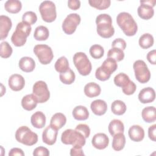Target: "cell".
<instances>
[{
    "instance_id": "3957f363",
    "label": "cell",
    "mask_w": 156,
    "mask_h": 156,
    "mask_svg": "<svg viewBox=\"0 0 156 156\" xmlns=\"http://www.w3.org/2000/svg\"><path fill=\"white\" fill-rule=\"evenodd\" d=\"M32 27L30 25L24 23L20 22L16 25L15 30L11 37L12 43L16 47H20L24 45L27 41V38L29 36Z\"/></svg>"
},
{
    "instance_id": "c3c4849f",
    "label": "cell",
    "mask_w": 156,
    "mask_h": 156,
    "mask_svg": "<svg viewBox=\"0 0 156 156\" xmlns=\"http://www.w3.org/2000/svg\"><path fill=\"white\" fill-rule=\"evenodd\" d=\"M68 6L69 9L76 10L80 7V1L79 0H69L68 1Z\"/></svg>"
},
{
    "instance_id": "7a4b0ae2",
    "label": "cell",
    "mask_w": 156,
    "mask_h": 156,
    "mask_svg": "<svg viewBox=\"0 0 156 156\" xmlns=\"http://www.w3.org/2000/svg\"><path fill=\"white\" fill-rule=\"evenodd\" d=\"M96 24L98 34L101 37L108 38L114 35L115 29L112 26V19L109 15H99L96 17Z\"/></svg>"
},
{
    "instance_id": "52a82bcc",
    "label": "cell",
    "mask_w": 156,
    "mask_h": 156,
    "mask_svg": "<svg viewBox=\"0 0 156 156\" xmlns=\"http://www.w3.org/2000/svg\"><path fill=\"white\" fill-rule=\"evenodd\" d=\"M39 11L42 20L46 23H51L57 18L55 4L51 1H44L39 6Z\"/></svg>"
},
{
    "instance_id": "e0dca14e",
    "label": "cell",
    "mask_w": 156,
    "mask_h": 156,
    "mask_svg": "<svg viewBox=\"0 0 156 156\" xmlns=\"http://www.w3.org/2000/svg\"><path fill=\"white\" fill-rule=\"evenodd\" d=\"M155 92L151 87L143 88L138 94V99L143 104L151 103L155 100Z\"/></svg>"
},
{
    "instance_id": "f907efd6",
    "label": "cell",
    "mask_w": 156,
    "mask_h": 156,
    "mask_svg": "<svg viewBox=\"0 0 156 156\" xmlns=\"http://www.w3.org/2000/svg\"><path fill=\"white\" fill-rule=\"evenodd\" d=\"M156 124L151 126L148 129V136L149 138L153 141H156Z\"/></svg>"
},
{
    "instance_id": "4316f807",
    "label": "cell",
    "mask_w": 156,
    "mask_h": 156,
    "mask_svg": "<svg viewBox=\"0 0 156 156\" xmlns=\"http://www.w3.org/2000/svg\"><path fill=\"white\" fill-rule=\"evenodd\" d=\"M143 119L147 123L153 122L156 120V110L153 106L144 108L141 112Z\"/></svg>"
},
{
    "instance_id": "44dd1931",
    "label": "cell",
    "mask_w": 156,
    "mask_h": 156,
    "mask_svg": "<svg viewBox=\"0 0 156 156\" xmlns=\"http://www.w3.org/2000/svg\"><path fill=\"white\" fill-rule=\"evenodd\" d=\"M30 122L34 127L41 129L44 127L46 124L45 115L42 112L37 111L31 116Z\"/></svg>"
},
{
    "instance_id": "5bb4252c",
    "label": "cell",
    "mask_w": 156,
    "mask_h": 156,
    "mask_svg": "<svg viewBox=\"0 0 156 156\" xmlns=\"http://www.w3.org/2000/svg\"><path fill=\"white\" fill-rule=\"evenodd\" d=\"M93 146L99 150L105 149L109 144V138L104 133H98L95 134L91 140Z\"/></svg>"
},
{
    "instance_id": "60d3db41",
    "label": "cell",
    "mask_w": 156,
    "mask_h": 156,
    "mask_svg": "<svg viewBox=\"0 0 156 156\" xmlns=\"http://www.w3.org/2000/svg\"><path fill=\"white\" fill-rule=\"evenodd\" d=\"M37 21V16L36 13L32 11L25 12L22 17V21L29 25L34 24Z\"/></svg>"
},
{
    "instance_id": "7402d4cb",
    "label": "cell",
    "mask_w": 156,
    "mask_h": 156,
    "mask_svg": "<svg viewBox=\"0 0 156 156\" xmlns=\"http://www.w3.org/2000/svg\"><path fill=\"white\" fill-rule=\"evenodd\" d=\"M19 67L24 72L30 73L34 71L35 67L34 60L29 57H23L19 61Z\"/></svg>"
},
{
    "instance_id": "f6af8a7d",
    "label": "cell",
    "mask_w": 156,
    "mask_h": 156,
    "mask_svg": "<svg viewBox=\"0 0 156 156\" xmlns=\"http://www.w3.org/2000/svg\"><path fill=\"white\" fill-rule=\"evenodd\" d=\"M112 47L118 48L123 51L126 48V43L122 38H116L115 40L113 41L112 43Z\"/></svg>"
},
{
    "instance_id": "2e32d148",
    "label": "cell",
    "mask_w": 156,
    "mask_h": 156,
    "mask_svg": "<svg viewBox=\"0 0 156 156\" xmlns=\"http://www.w3.org/2000/svg\"><path fill=\"white\" fill-rule=\"evenodd\" d=\"M12 26V23L9 17L5 15L0 16V40L7 38Z\"/></svg>"
},
{
    "instance_id": "74e56055",
    "label": "cell",
    "mask_w": 156,
    "mask_h": 156,
    "mask_svg": "<svg viewBox=\"0 0 156 156\" xmlns=\"http://www.w3.org/2000/svg\"><path fill=\"white\" fill-rule=\"evenodd\" d=\"M107 57L112 58L116 62H120L124 58V51L120 49L112 48L107 52Z\"/></svg>"
},
{
    "instance_id": "9a60e30c",
    "label": "cell",
    "mask_w": 156,
    "mask_h": 156,
    "mask_svg": "<svg viewBox=\"0 0 156 156\" xmlns=\"http://www.w3.org/2000/svg\"><path fill=\"white\" fill-rule=\"evenodd\" d=\"M8 83L11 90L18 91L21 90L24 88L25 85V80L21 75L14 74L10 76Z\"/></svg>"
},
{
    "instance_id": "f1b7e54d",
    "label": "cell",
    "mask_w": 156,
    "mask_h": 156,
    "mask_svg": "<svg viewBox=\"0 0 156 156\" xmlns=\"http://www.w3.org/2000/svg\"><path fill=\"white\" fill-rule=\"evenodd\" d=\"M4 8L10 13H17L21 10L22 4L18 0H8L4 4Z\"/></svg>"
},
{
    "instance_id": "ba28073f",
    "label": "cell",
    "mask_w": 156,
    "mask_h": 156,
    "mask_svg": "<svg viewBox=\"0 0 156 156\" xmlns=\"http://www.w3.org/2000/svg\"><path fill=\"white\" fill-rule=\"evenodd\" d=\"M136 79L141 83L147 82L151 78V72L146 63L141 60L135 61L133 65Z\"/></svg>"
},
{
    "instance_id": "277c9868",
    "label": "cell",
    "mask_w": 156,
    "mask_h": 156,
    "mask_svg": "<svg viewBox=\"0 0 156 156\" xmlns=\"http://www.w3.org/2000/svg\"><path fill=\"white\" fill-rule=\"evenodd\" d=\"M61 141L65 144L83 147L85 144L86 138L79 132L69 129L62 133Z\"/></svg>"
},
{
    "instance_id": "f546056e",
    "label": "cell",
    "mask_w": 156,
    "mask_h": 156,
    "mask_svg": "<svg viewBox=\"0 0 156 156\" xmlns=\"http://www.w3.org/2000/svg\"><path fill=\"white\" fill-rule=\"evenodd\" d=\"M101 68L106 73L111 75L118 68L117 62L112 58L108 57L104 61Z\"/></svg>"
},
{
    "instance_id": "8992f818",
    "label": "cell",
    "mask_w": 156,
    "mask_h": 156,
    "mask_svg": "<svg viewBox=\"0 0 156 156\" xmlns=\"http://www.w3.org/2000/svg\"><path fill=\"white\" fill-rule=\"evenodd\" d=\"M73 63L80 75L85 76L91 73V63L84 52H76L73 56Z\"/></svg>"
},
{
    "instance_id": "816d5d0a",
    "label": "cell",
    "mask_w": 156,
    "mask_h": 156,
    "mask_svg": "<svg viewBox=\"0 0 156 156\" xmlns=\"http://www.w3.org/2000/svg\"><path fill=\"white\" fill-rule=\"evenodd\" d=\"M9 156H14V155H20V156H24V153L21 149L18 147H14L10 149L9 152Z\"/></svg>"
},
{
    "instance_id": "681fc988",
    "label": "cell",
    "mask_w": 156,
    "mask_h": 156,
    "mask_svg": "<svg viewBox=\"0 0 156 156\" xmlns=\"http://www.w3.org/2000/svg\"><path fill=\"white\" fill-rule=\"evenodd\" d=\"M147 60L152 65L156 64V51L155 49L149 51L146 55Z\"/></svg>"
},
{
    "instance_id": "4fadbf2b",
    "label": "cell",
    "mask_w": 156,
    "mask_h": 156,
    "mask_svg": "<svg viewBox=\"0 0 156 156\" xmlns=\"http://www.w3.org/2000/svg\"><path fill=\"white\" fill-rule=\"evenodd\" d=\"M57 134L58 130L49 125L47 126L43 132L42 140L43 143L48 145H53L56 141Z\"/></svg>"
},
{
    "instance_id": "d6a6232c",
    "label": "cell",
    "mask_w": 156,
    "mask_h": 156,
    "mask_svg": "<svg viewBox=\"0 0 156 156\" xmlns=\"http://www.w3.org/2000/svg\"><path fill=\"white\" fill-rule=\"evenodd\" d=\"M127 107L125 103L121 100H116L112 103L111 110L116 115H122L126 111Z\"/></svg>"
},
{
    "instance_id": "f35d334b",
    "label": "cell",
    "mask_w": 156,
    "mask_h": 156,
    "mask_svg": "<svg viewBox=\"0 0 156 156\" xmlns=\"http://www.w3.org/2000/svg\"><path fill=\"white\" fill-rule=\"evenodd\" d=\"M90 55L95 59H99L103 57L104 49L103 47L99 44H93L90 48Z\"/></svg>"
},
{
    "instance_id": "1f68e13d",
    "label": "cell",
    "mask_w": 156,
    "mask_h": 156,
    "mask_svg": "<svg viewBox=\"0 0 156 156\" xmlns=\"http://www.w3.org/2000/svg\"><path fill=\"white\" fill-rule=\"evenodd\" d=\"M54 68L55 70L59 73L66 72L69 69V62L66 57L65 56L60 57L55 63Z\"/></svg>"
},
{
    "instance_id": "8d00e7d4",
    "label": "cell",
    "mask_w": 156,
    "mask_h": 156,
    "mask_svg": "<svg viewBox=\"0 0 156 156\" xmlns=\"http://www.w3.org/2000/svg\"><path fill=\"white\" fill-rule=\"evenodd\" d=\"M88 3L90 6L98 10H105L110 5V0H89Z\"/></svg>"
},
{
    "instance_id": "9c48e42d",
    "label": "cell",
    "mask_w": 156,
    "mask_h": 156,
    "mask_svg": "<svg viewBox=\"0 0 156 156\" xmlns=\"http://www.w3.org/2000/svg\"><path fill=\"white\" fill-rule=\"evenodd\" d=\"M34 52L43 65H48L53 59L54 54L51 48L46 44H37L34 46Z\"/></svg>"
},
{
    "instance_id": "d4e9b609",
    "label": "cell",
    "mask_w": 156,
    "mask_h": 156,
    "mask_svg": "<svg viewBox=\"0 0 156 156\" xmlns=\"http://www.w3.org/2000/svg\"><path fill=\"white\" fill-rule=\"evenodd\" d=\"M72 114L73 118L79 121L86 120L89 117V112L88 109L83 105H78L74 107Z\"/></svg>"
},
{
    "instance_id": "5b68a950",
    "label": "cell",
    "mask_w": 156,
    "mask_h": 156,
    "mask_svg": "<svg viewBox=\"0 0 156 156\" xmlns=\"http://www.w3.org/2000/svg\"><path fill=\"white\" fill-rule=\"evenodd\" d=\"M15 138L17 141L26 146H32L38 141V135L32 132L28 127H20L15 132Z\"/></svg>"
},
{
    "instance_id": "b9f144b4",
    "label": "cell",
    "mask_w": 156,
    "mask_h": 156,
    "mask_svg": "<svg viewBox=\"0 0 156 156\" xmlns=\"http://www.w3.org/2000/svg\"><path fill=\"white\" fill-rule=\"evenodd\" d=\"M75 130L81 133L85 138H87L89 137L90 135V129L89 126L85 124H78Z\"/></svg>"
},
{
    "instance_id": "d590c367",
    "label": "cell",
    "mask_w": 156,
    "mask_h": 156,
    "mask_svg": "<svg viewBox=\"0 0 156 156\" xmlns=\"http://www.w3.org/2000/svg\"><path fill=\"white\" fill-rule=\"evenodd\" d=\"M129 77L125 73H121L115 76L114 78V83L115 84L119 87L123 88L126 87L129 82H130Z\"/></svg>"
},
{
    "instance_id": "7c38bea8",
    "label": "cell",
    "mask_w": 156,
    "mask_h": 156,
    "mask_svg": "<svg viewBox=\"0 0 156 156\" xmlns=\"http://www.w3.org/2000/svg\"><path fill=\"white\" fill-rule=\"evenodd\" d=\"M155 0L141 1V5L138 7L137 12L138 16L143 20H149L154 15V10L153 7L155 5Z\"/></svg>"
},
{
    "instance_id": "ac0fdd59",
    "label": "cell",
    "mask_w": 156,
    "mask_h": 156,
    "mask_svg": "<svg viewBox=\"0 0 156 156\" xmlns=\"http://www.w3.org/2000/svg\"><path fill=\"white\" fill-rule=\"evenodd\" d=\"M130 139L135 142L142 141L144 137V130L143 128L139 125L132 126L128 131Z\"/></svg>"
},
{
    "instance_id": "ab89813d",
    "label": "cell",
    "mask_w": 156,
    "mask_h": 156,
    "mask_svg": "<svg viewBox=\"0 0 156 156\" xmlns=\"http://www.w3.org/2000/svg\"><path fill=\"white\" fill-rule=\"evenodd\" d=\"M0 50V55L2 58H7L10 57L13 52V49L11 46L7 41L1 42Z\"/></svg>"
},
{
    "instance_id": "8fae6325",
    "label": "cell",
    "mask_w": 156,
    "mask_h": 156,
    "mask_svg": "<svg viewBox=\"0 0 156 156\" xmlns=\"http://www.w3.org/2000/svg\"><path fill=\"white\" fill-rule=\"evenodd\" d=\"M81 21L80 16L77 13H70L63 20L62 29L68 35L73 34Z\"/></svg>"
},
{
    "instance_id": "ffe728a7",
    "label": "cell",
    "mask_w": 156,
    "mask_h": 156,
    "mask_svg": "<svg viewBox=\"0 0 156 156\" xmlns=\"http://www.w3.org/2000/svg\"><path fill=\"white\" fill-rule=\"evenodd\" d=\"M38 103L37 98L34 94H29L24 96L21 100V105L23 108L27 111L34 110Z\"/></svg>"
},
{
    "instance_id": "ee69618b",
    "label": "cell",
    "mask_w": 156,
    "mask_h": 156,
    "mask_svg": "<svg viewBox=\"0 0 156 156\" xmlns=\"http://www.w3.org/2000/svg\"><path fill=\"white\" fill-rule=\"evenodd\" d=\"M136 88V87L135 83L133 81L130 80L129 83L126 87L122 88V90L124 94L126 95H131L135 93Z\"/></svg>"
},
{
    "instance_id": "603a6c76",
    "label": "cell",
    "mask_w": 156,
    "mask_h": 156,
    "mask_svg": "<svg viewBox=\"0 0 156 156\" xmlns=\"http://www.w3.org/2000/svg\"><path fill=\"white\" fill-rule=\"evenodd\" d=\"M84 93L88 98H94L99 96L101 92L100 86L95 82H89L84 87Z\"/></svg>"
},
{
    "instance_id": "7dc6e473",
    "label": "cell",
    "mask_w": 156,
    "mask_h": 156,
    "mask_svg": "<svg viewBox=\"0 0 156 156\" xmlns=\"http://www.w3.org/2000/svg\"><path fill=\"white\" fill-rule=\"evenodd\" d=\"M82 147L74 146L70 150V155L76 156V155H84V153L82 150Z\"/></svg>"
},
{
    "instance_id": "6da1fadb",
    "label": "cell",
    "mask_w": 156,
    "mask_h": 156,
    "mask_svg": "<svg viewBox=\"0 0 156 156\" xmlns=\"http://www.w3.org/2000/svg\"><path fill=\"white\" fill-rule=\"evenodd\" d=\"M116 23L127 36H133L138 30L137 24L129 13L125 12L119 13L116 17Z\"/></svg>"
},
{
    "instance_id": "d6986e66",
    "label": "cell",
    "mask_w": 156,
    "mask_h": 156,
    "mask_svg": "<svg viewBox=\"0 0 156 156\" xmlns=\"http://www.w3.org/2000/svg\"><path fill=\"white\" fill-rule=\"evenodd\" d=\"M90 108L94 115L101 116L106 113L107 110V104L104 100L96 99L91 102Z\"/></svg>"
},
{
    "instance_id": "836d02e7",
    "label": "cell",
    "mask_w": 156,
    "mask_h": 156,
    "mask_svg": "<svg viewBox=\"0 0 156 156\" xmlns=\"http://www.w3.org/2000/svg\"><path fill=\"white\" fill-rule=\"evenodd\" d=\"M154 37L153 36L149 34L146 33L143 34L139 38V45L143 49H148L152 46L154 44Z\"/></svg>"
},
{
    "instance_id": "7bdbcfd3",
    "label": "cell",
    "mask_w": 156,
    "mask_h": 156,
    "mask_svg": "<svg viewBox=\"0 0 156 156\" xmlns=\"http://www.w3.org/2000/svg\"><path fill=\"white\" fill-rule=\"evenodd\" d=\"M110 74L106 73L105 71H104L102 70V69L100 67L98 68L96 70L95 72V76L96 78L101 81H105L108 79H109V78L110 77Z\"/></svg>"
},
{
    "instance_id": "e575fe53",
    "label": "cell",
    "mask_w": 156,
    "mask_h": 156,
    "mask_svg": "<svg viewBox=\"0 0 156 156\" xmlns=\"http://www.w3.org/2000/svg\"><path fill=\"white\" fill-rule=\"evenodd\" d=\"M59 78L60 81L63 83L66 84V85H70L74 82L76 76L74 71L69 68V70H68L66 72L60 73Z\"/></svg>"
},
{
    "instance_id": "cb8c5ba5",
    "label": "cell",
    "mask_w": 156,
    "mask_h": 156,
    "mask_svg": "<svg viewBox=\"0 0 156 156\" xmlns=\"http://www.w3.org/2000/svg\"><path fill=\"white\" fill-rule=\"evenodd\" d=\"M66 122V118L65 115L62 113H56L51 118L50 121V126L57 130L60 129Z\"/></svg>"
},
{
    "instance_id": "30bf717a",
    "label": "cell",
    "mask_w": 156,
    "mask_h": 156,
    "mask_svg": "<svg viewBox=\"0 0 156 156\" xmlns=\"http://www.w3.org/2000/svg\"><path fill=\"white\" fill-rule=\"evenodd\" d=\"M32 94L37 98L38 103H44L48 101L50 98V93L46 83L43 80L36 82L32 90Z\"/></svg>"
},
{
    "instance_id": "bcb514c9",
    "label": "cell",
    "mask_w": 156,
    "mask_h": 156,
    "mask_svg": "<svg viewBox=\"0 0 156 156\" xmlns=\"http://www.w3.org/2000/svg\"><path fill=\"white\" fill-rule=\"evenodd\" d=\"M33 155L34 156H48L49 155V151L46 147L43 146H39L34 149Z\"/></svg>"
},
{
    "instance_id": "4dcf8cb0",
    "label": "cell",
    "mask_w": 156,
    "mask_h": 156,
    "mask_svg": "<svg viewBox=\"0 0 156 156\" xmlns=\"http://www.w3.org/2000/svg\"><path fill=\"white\" fill-rule=\"evenodd\" d=\"M49 35V30L44 26H39L37 27L34 33V37L37 41L46 40L48 38Z\"/></svg>"
},
{
    "instance_id": "83f0119b",
    "label": "cell",
    "mask_w": 156,
    "mask_h": 156,
    "mask_svg": "<svg viewBox=\"0 0 156 156\" xmlns=\"http://www.w3.org/2000/svg\"><path fill=\"white\" fill-rule=\"evenodd\" d=\"M126 144V137L123 133H118L113 136L112 148L116 151H120L124 147Z\"/></svg>"
},
{
    "instance_id": "484cf974",
    "label": "cell",
    "mask_w": 156,
    "mask_h": 156,
    "mask_svg": "<svg viewBox=\"0 0 156 156\" xmlns=\"http://www.w3.org/2000/svg\"><path fill=\"white\" fill-rule=\"evenodd\" d=\"M108 129L110 134L113 136L116 134L124 132V124L119 119H113L109 123Z\"/></svg>"
}]
</instances>
